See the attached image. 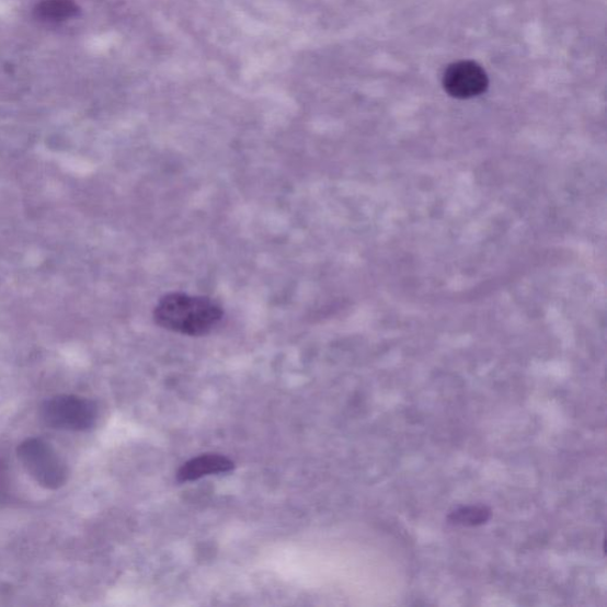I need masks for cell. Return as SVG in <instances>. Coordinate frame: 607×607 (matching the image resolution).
<instances>
[{"label": "cell", "mask_w": 607, "mask_h": 607, "mask_svg": "<svg viewBox=\"0 0 607 607\" xmlns=\"http://www.w3.org/2000/svg\"><path fill=\"white\" fill-rule=\"evenodd\" d=\"M153 318L156 324L165 330L199 337L220 324L224 310L208 297L173 293L157 302Z\"/></svg>", "instance_id": "obj_1"}, {"label": "cell", "mask_w": 607, "mask_h": 607, "mask_svg": "<svg viewBox=\"0 0 607 607\" xmlns=\"http://www.w3.org/2000/svg\"><path fill=\"white\" fill-rule=\"evenodd\" d=\"M19 457L28 474L43 488L56 490L68 480V469L54 447L41 438H31L19 447Z\"/></svg>", "instance_id": "obj_2"}, {"label": "cell", "mask_w": 607, "mask_h": 607, "mask_svg": "<svg viewBox=\"0 0 607 607\" xmlns=\"http://www.w3.org/2000/svg\"><path fill=\"white\" fill-rule=\"evenodd\" d=\"M42 419L51 428L62 431H89L96 424V403L78 396H57L42 406Z\"/></svg>", "instance_id": "obj_3"}, {"label": "cell", "mask_w": 607, "mask_h": 607, "mask_svg": "<svg viewBox=\"0 0 607 607\" xmlns=\"http://www.w3.org/2000/svg\"><path fill=\"white\" fill-rule=\"evenodd\" d=\"M443 87L453 98L472 99L486 92L489 78L481 65L474 61H459L445 70Z\"/></svg>", "instance_id": "obj_4"}, {"label": "cell", "mask_w": 607, "mask_h": 607, "mask_svg": "<svg viewBox=\"0 0 607 607\" xmlns=\"http://www.w3.org/2000/svg\"><path fill=\"white\" fill-rule=\"evenodd\" d=\"M236 469V462L219 454H206L187 460L177 472V481L187 483L209 474L228 473Z\"/></svg>", "instance_id": "obj_5"}, {"label": "cell", "mask_w": 607, "mask_h": 607, "mask_svg": "<svg viewBox=\"0 0 607 607\" xmlns=\"http://www.w3.org/2000/svg\"><path fill=\"white\" fill-rule=\"evenodd\" d=\"M78 7L73 0H43L37 8V18L48 22H64L77 16Z\"/></svg>", "instance_id": "obj_6"}, {"label": "cell", "mask_w": 607, "mask_h": 607, "mask_svg": "<svg viewBox=\"0 0 607 607\" xmlns=\"http://www.w3.org/2000/svg\"><path fill=\"white\" fill-rule=\"evenodd\" d=\"M490 511L485 507H466L451 513L450 522L461 526H479L488 522Z\"/></svg>", "instance_id": "obj_7"}]
</instances>
